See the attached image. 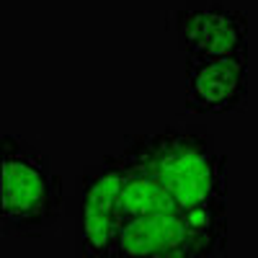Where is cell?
Returning <instances> with one entry per match:
<instances>
[{"label":"cell","mask_w":258,"mask_h":258,"mask_svg":"<svg viewBox=\"0 0 258 258\" xmlns=\"http://www.w3.org/2000/svg\"><path fill=\"white\" fill-rule=\"evenodd\" d=\"M199 238L227 253V158L202 124H168L126 135Z\"/></svg>","instance_id":"1"},{"label":"cell","mask_w":258,"mask_h":258,"mask_svg":"<svg viewBox=\"0 0 258 258\" xmlns=\"http://www.w3.org/2000/svg\"><path fill=\"white\" fill-rule=\"evenodd\" d=\"M64 214V186L44 150L3 132L0 230L6 238H39Z\"/></svg>","instance_id":"2"},{"label":"cell","mask_w":258,"mask_h":258,"mask_svg":"<svg viewBox=\"0 0 258 258\" xmlns=\"http://www.w3.org/2000/svg\"><path fill=\"white\" fill-rule=\"evenodd\" d=\"M121 227V163L106 153L75 178V255L114 258Z\"/></svg>","instance_id":"3"},{"label":"cell","mask_w":258,"mask_h":258,"mask_svg":"<svg viewBox=\"0 0 258 258\" xmlns=\"http://www.w3.org/2000/svg\"><path fill=\"white\" fill-rule=\"evenodd\" d=\"M170 29L176 34L183 59H248V13L227 6L225 0H188L170 13Z\"/></svg>","instance_id":"4"},{"label":"cell","mask_w":258,"mask_h":258,"mask_svg":"<svg viewBox=\"0 0 258 258\" xmlns=\"http://www.w3.org/2000/svg\"><path fill=\"white\" fill-rule=\"evenodd\" d=\"M183 111L194 116H222L243 111L248 103L250 78L248 59L212 57L183 59Z\"/></svg>","instance_id":"5"},{"label":"cell","mask_w":258,"mask_h":258,"mask_svg":"<svg viewBox=\"0 0 258 258\" xmlns=\"http://www.w3.org/2000/svg\"><path fill=\"white\" fill-rule=\"evenodd\" d=\"M217 248L199 238L178 212H153L126 220L114 258H217Z\"/></svg>","instance_id":"6"}]
</instances>
